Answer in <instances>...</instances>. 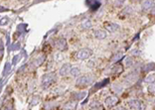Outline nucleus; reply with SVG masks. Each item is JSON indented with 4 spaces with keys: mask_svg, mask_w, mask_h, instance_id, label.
Instances as JSON below:
<instances>
[{
    "mask_svg": "<svg viewBox=\"0 0 155 110\" xmlns=\"http://www.w3.org/2000/svg\"><path fill=\"white\" fill-rule=\"evenodd\" d=\"M71 76H74V78H79L81 74V71H80V67H73L71 69Z\"/></svg>",
    "mask_w": 155,
    "mask_h": 110,
    "instance_id": "f8f14e48",
    "label": "nucleus"
},
{
    "mask_svg": "<svg viewBox=\"0 0 155 110\" xmlns=\"http://www.w3.org/2000/svg\"><path fill=\"white\" fill-rule=\"evenodd\" d=\"M154 2L152 1H142L141 2V8H142V10H148V9H150L152 6H153Z\"/></svg>",
    "mask_w": 155,
    "mask_h": 110,
    "instance_id": "9d476101",
    "label": "nucleus"
},
{
    "mask_svg": "<svg viewBox=\"0 0 155 110\" xmlns=\"http://www.w3.org/2000/svg\"><path fill=\"white\" fill-rule=\"evenodd\" d=\"M114 110H127L125 107H123V106H118V107H116Z\"/></svg>",
    "mask_w": 155,
    "mask_h": 110,
    "instance_id": "6ab92c4d",
    "label": "nucleus"
},
{
    "mask_svg": "<svg viewBox=\"0 0 155 110\" xmlns=\"http://www.w3.org/2000/svg\"><path fill=\"white\" fill-rule=\"evenodd\" d=\"M103 27H105V30H106V31H108L110 33H114L120 29L119 25L116 24V23H113V22H105Z\"/></svg>",
    "mask_w": 155,
    "mask_h": 110,
    "instance_id": "0eeeda50",
    "label": "nucleus"
},
{
    "mask_svg": "<svg viewBox=\"0 0 155 110\" xmlns=\"http://www.w3.org/2000/svg\"><path fill=\"white\" fill-rule=\"evenodd\" d=\"M57 81V74L55 72H48L41 78V86L43 89H47Z\"/></svg>",
    "mask_w": 155,
    "mask_h": 110,
    "instance_id": "f03ea898",
    "label": "nucleus"
},
{
    "mask_svg": "<svg viewBox=\"0 0 155 110\" xmlns=\"http://www.w3.org/2000/svg\"><path fill=\"white\" fill-rule=\"evenodd\" d=\"M82 27L85 28V29H90V28H92V21L91 20H85V21H83Z\"/></svg>",
    "mask_w": 155,
    "mask_h": 110,
    "instance_id": "2eb2a0df",
    "label": "nucleus"
},
{
    "mask_svg": "<svg viewBox=\"0 0 155 110\" xmlns=\"http://www.w3.org/2000/svg\"><path fill=\"white\" fill-rule=\"evenodd\" d=\"M118 102H119V99H118V97H117L116 95H110V96L106 97L105 100V106L110 107V108L116 106V105L118 104Z\"/></svg>",
    "mask_w": 155,
    "mask_h": 110,
    "instance_id": "423d86ee",
    "label": "nucleus"
},
{
    "mask_svg": "<svg viewBox=\"0 0 155 110\" xmlns=\"http://www.w3.org/2000/svg\"><path fill=\"white\" fill-rule=\"evenodd\" d=\"M44 60H45V56H44V55H40L39 57H37L35 58V65H36V67H38V65H40L41 64H43Z\"/></svg>",
    "mask_w": 155,
    "mask_h": 110,
    "instance_id": "4468645a",
    "label": "nucleus"
},
{
    "mask_svg": "<svg viewBox=\"0 0 155 110\" xmlns=\"http://www.w3.org/2000/svg\"><path fill=\"white\" fill-rule=\"evenodd\" d=\"M107 34H106L105 30L103 29H98V30H94V37L98 40H103L106 38Z\"/></svg>",
    "mask_w": 155,
    "mask_h": 110,
    "instance_id": "1a4fd4ad",
    "label": "nucleus"
},
{
    "mask_svg": "<svg viewBox=\"0 0 155 110\" xmlns=\"http://www.w3.org/2000/svg\"><path fill=\"white\" fill-rule=\"evenodd\" d=\"M153 106H154V108H155V99H154V101H153Z\"/></svg>",
    "mask_w": 155,
    "mask_h": 110,
    "instance_id": "aec40b11",
    "label": "nucleus"
},
{
    "mask_svg": "<svg viewBox=\"0 0 155 110\" xmlns=\"http://www.w3.org/2000/svg\"><path fill=\"white\" fill-rule=\"evenodd\" d=\"M123 57V55H122V54H117L116 56H115V58H112V62L114 63V62H116V60H118L120 58H122Z\"/></svg>",
    "mask_w": 155,
    "mask_h": 110,
    "instance_id": "a211bd4d",
    "label": "nucleus"
},
{
    "mask_svg": "<svg viewBox=\"0 0 155 110\" xmlns=\"http://www.w3.org/2000/svg\"><path fill=\"white\" fill-rule=\"evenodd\" d=\"M127 106H128L129 110H145V108H146L145 104L142 101H140L139 99H136V98L128 100Z\"/></svg>",
    "mask_w": 155,
    "mask_h": 110,
    "instance_id": "7ed1b4c3",
    "label": "nucleus"
},
{
    "mask_svg": "<svg viewBox=\"0 0 155 110\" xmlns=\"http://www.w3.org/2000/svg\"><path fill=\"white\" fill-rule=\"evenodd\" d=\"M92 55V51L89 48H83L77 53V58L80 60H85L91 58Z\"/></svg>",
    "mask_w": 155,
    "mask_h": 110,
    "instance_id": "20e7f679",
    "label": "nucleus"
},
{
    "mask_svg": "<svg viewBox=\"0 0 155 110\" xmlns=\"http://www.w3.org/2000/svg\"><path fill=\"white\" fill-rule=\"evenodd\" d=\"M124 63H125V67H131V65H132V64H133V58H131V57L126 58L125 60H124Z\"/></svg>",
    "mask_w": 155,
    "mask_h": 110,
    "instance_id": "f3484780",
    "label": "nucleus"
},
{
    "mask_svg": "<svg viewBox=\"0 0 155 110\" xmlns=\"http://www.w3.org/2000/svg\"><path fill=\"white\" fill-rule=\"evenodd\" d=\"M72 65L71 64H69V63H65V64L62 65L61 67H60L59 69V74L61 76H68V74H71V69H72Z\"/></svg>",
    "mask_w": 155,
    "mask_h": 110,
    "instance_id": "6e6552de",
    "label": "nucleus"
},
{
    "mask_svg": "<svg viewBox=\"0 0 155 110\" xmlns=\"http://www.w3.org/2000/svg\"><path fill=\"white\" fill-rule=\"evenodd\" d=\"M144 82H146V83H148V84L154 83V82H155V74L151 72V74H148L146 78H144Z\"/></svg>",
    "mask_w": 155,
    "mask_h": 110,
    "instance_id": "9b49d317",
    "label": "nucleus"
},
{
    "mask_svg": "<svg viewBox=\"0 0 155 110\" xmlns=\"http://www.w3.org/2000/svg\"><path fill=\"white\" fill-rule=\"evenodd\" d=\"M147 91L150 93V94H155V82L154 83H151V84H149V85H148Z\"/></svg>",
    "mask_w": 155,
    "mask_h": 110,
    "instance_id": "dca6fc26",
    "label": "nucleus"
},
{
    "mask_svg": "<svg viewBox=\"0 0 155 110\" xmlns=\"http://www.w3.org/2000/svg\"><path fill=\"white\" fill-rule=\"evenodd\" d=\"M56 49L60 52H65L68 50V42L65 38H59L56 41Z\"/></svg>",
    "mask_w": 155,
    "mask_h": 110,
    "instance_id": "39448f33",
    "label": "nucleus"
},
{
    "mask_svg": "<svg viewBox=\"0 0 155 110\" xmlns=\"http://www.w3.org/2000/svg\"><path fill=\"white\" fill-rule=\"evenodd\" d=\"M76 106H77V102L71 101V102H68V103L65 105V109L66 110H75Z\"/></svg>",
    "mask_w": 155,
    "mask_h": 110,
    "instance_id": "ddd939ff",
    "label": "nucleus"
},
{
    "mask_svg": "<svg viewBox=\"0 0 155 110\" xmlns=\"http://www.w3.org/2000/svg\"><path fill=\"white\" fill-rule=\"evenodd\" d=\"M92 82H94V76L90 74H87L79 76L75 84L76 87L80 88V89H84V88L89 87Z\"/></svg>",
    "mask_w": 155,
    "mask_h": 110,
    "instance_id": "f257e3e1",
    "label": "nucleus"
}]
</instances>
